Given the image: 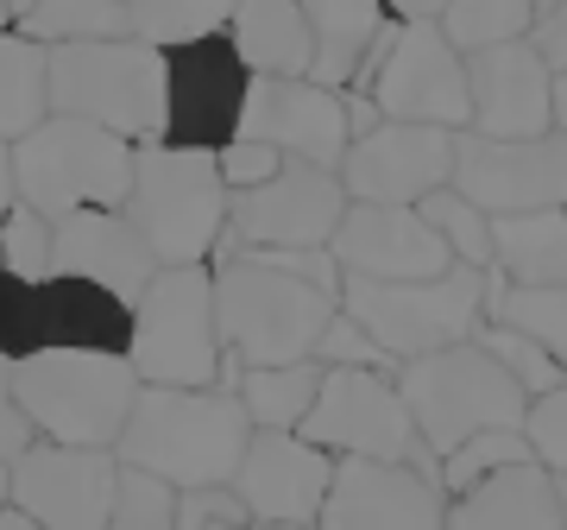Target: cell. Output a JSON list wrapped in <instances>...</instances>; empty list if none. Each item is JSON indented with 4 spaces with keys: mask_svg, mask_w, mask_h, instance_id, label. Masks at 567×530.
I'll return each instance as SVG.
<instances>
[{
    "mask_svg": "<svg viewBox=\"0 0 567 530\" xmlns=\"http://www.w3.org/2000/svg\"><path fill=\"white\" fill-rule=\"evenodd\" d=\"M316 360H322V367H379V373L398 367V360H391L385 347L372 342V335H365V328L353 323L347 309L322 328V342H316Z\"/></svg>",
    "mask_w": 567,
    "mask_h": 530,
    "instance_id": "60d3db41",
    "label": "cell"
},
{
    "mask_svg": "<svg viewBox=\"0 0 567 530\" xmlns=\"http://www.w3.org/2000/svg\"><path fill=\"white\" fill-rule=\"evenodd\" d=\"M208 530H246V524H208Z\"/></svg>",
    "mask_w": 567,
    "mask_h": 530,
    "instance_id": "11a10c76",
    "label": "cell"
},
{
    "mask_svg": "<svg viewBox=\"0 0 567 530\" xmlns=\"http://www.w3.org/2000/svg\"><path fill=\"white\" fill-rule=\"evenodd\" d=\"M240 133L278 145L284 159L322 164V171H341L347 145H353L347 95L341 89H322V82H309V77H252Z\"/></svg>",
    "mask_w": 567,
    "mask_h": 530,
    "instance_id": "ac0fdd59",
    "label": "cell"
},
{
    "mask_svg": "<svg viewBox=\"0 0 567 530\" xmlns=\"http://www.w3.org/2000/svg\"><path fill=\"white\" fill-rule=\"evenodd\" d=\"M322 360H290V367H246L240 373V405L252 429H297L322 391Z\"/></svg>",
    "mask_w": 567,
    "mask_h": 530,
    "instance_id": "f1b7e54d",
    "label": "cell"
},
{
    "mask_svg": "<svg viewBox=\"0 0 567 530\" xmlns=\"http://www.w3.org/2000/svg\"><path fill=\"white\" fill-rule=\"evenodd\" d=\"M32 7H39V0H7V20L20 26V20H25V13H32Z\"/></svg>",
    "mask_w": 567,
    "mask_h": 530,
    "instance_id": "681fc988",
    "label": "cell"
},
{
    "mask_svg": "<svg viewBox=\"0 0 567 530\" xmlns=\"http://www.w3.org/2000/svg\"><path fill=\"white\" fill-rule=\"evenodd\" d=\"M447 184H454V133L447 126L379 121L372 133L347 145V164H341L347 203L416 208L423 196H435Z\"/></svg>",
    "mask_w": 567,
    "mask_h": 530,
    "instance_id": "2e32d148",
    "label": "cell"
},
{
    "mask_svg": "<svg viewBox=\"0 0 567 530\" xmlns=\"http://www.w3.org/2000/svg\"><path fill=\"white\" fill-rule=\"evenodd\" d=\"M555 133L567 140V70L555 77Z\"/></svg>",
    "mask_w": 567,
    "mask_h": 530,
    "instance_id": "7dc6e473",
    "label": "cell"
},
{
    "mask_svg": "<svg viewBox=\"0 0 567 530\" xmlns=\"http://www.w3.org/2000/svg\"><path fill=\"white\" fill-rule=\"evenodd\" d=\"M215 159H221L227 196H234V190H259L265 177H278V171H284V152H278V145H265V140H246V133H240L234 145H221Z\"/></svg>",
    "mask_w": 567,
    "mask_h": 530,
    "instance_id": "b9f144b4",
    "label": "cell"
},
{
    "mask_svg": "<svg viewBox=\"0 0 567 530\" xmlns=\"http://www.w3.org/2000/svg\"><path fill=\"white\" fill-rule=\"evenodd\" d=\"M140 145L76 114H44L25 140H13V196L63 222L76 208H126Z\"/></svg>",
    "mask_w": 567,
    "mask_h": 530,
    "instance_id": "8992f818",
    "label": "cell"
},
{
    "mask_svg": "<svg viewBox=\"0 0 567 530\" xmlns=\"http://www.w3.org/2000/svg\"><path fill=\"white\" fill-rule=\"evenodd\" d=\"M447 530H561V480L536 461L498 468L447 499Z\"/></svg>",
    "mask_w": 567,
    "mask_h": 530,
    "instance_id": "603a6c76",
    "label": "cell"
},
{
    "mask_svg": "<svg viewBox=\"0 0 567 530\" xmlns=\"http://www.w3.org/2000/svg\"><path fill=\"white\" fill-rule=\"evenodd\" d=\"M126 360L140 386L203 391L221 386L227 342L215 316V272L208 265H158V278L133 304V347Z\"/></svg>",
    "mask_w": 567,
    "mask_h": 530,
    "instance_id": "52a82bcc",
    "label": "cell"
},
{
    "mask_svg": "<svg viewBox=\"0 0 567 530\" xmlns=\"http://www.w3.org/2000/svg\"><path fill=\"white\" fill-rule=\"evenodd\" d=\"M303 442L328 449L334 461L353 455V461H410V468H442L435 455L423 449L416 436V417H410L398 379L379 367H328L322 391L309 417L297 424Z\"/></svg>",
    "mask_w": 567,
    "mask_h": 530,
    "instance_id": "8fae6325",
    "label": "cell"
},
{
    "mask_svg": "<svg viewBox=\"0 0 567 530\" xmlns=\"http://www.w3.org/2000/svg\"><path fill=\"white\" fill-rule=\"evenodd\" d=\"M246 442H252V417H246L240 391L140 386L114 455H121V468H145L158 473L164 487L196 492V487H234Z\"/></svg>",
    "mask_w": 567,
    "mask_h": 530,
    "instance_id": "7a4b0ae2",
    "label": "cell"
},
{
    "mask_svg": "<svg viewBox=\"0 0 567 530\" xmlns=\"http://www.w3.org/2000/svg\"><path fill=\"white\" fill-rule=\"evenodd\" d=\"M347 215L341 171L284 159L278 177H265L259 190H234L227 196V234L234 246H297V253H322L334 241V227Z\"/></svg>",
    "mask_w": 567,
    "mask_h": 530,
    "instance_id": "7c38bea8",
    "label": "cell"
},
{
    "mask_svg": "<svg viewBox=\"0 0 567 530\" xmlns=\"http://www.w3.org/2000/svg\"><path fill=\"white\" fill-rule=\"evenodd\" d=\"M7 468H13V492H7V506L25 511L39 530H107L114 480H121V455H114V449L32 442V449L13 455Z\"/></svg>",
    "mask_w": 567,
    "mask_h": 530,
    "instance_id": "9a60e30c",
    "label": "cell"
},
{
    "mask_svg": "<svg viewBox=\"0 0 567 530\" xmlns=\"http://www.w3.org/2000/svg\"><path fill=\"white\" fill-rule=\"evenodd\" d=\"M561 530H567V480H561Z\"/></svg>",
    "mask_w": 567,
    "mask_h": 530,
    "instance_id": "db71d44e",
    "label": "cell"
},
{
    "mask_svg": "<svg viewBox=\"0 0 567 530\" xmlns=\"http://www.w3.org/2000/svg\"><path fill=\"white\" fill-rule=\"evenodd\" d=\"M473 347H486L492 360L524 386V398H536V391H555V386H567V367L548 354L543 342H529L524 328H505V323H480L473 328Z\"/></svg>",
    "mask_w": 567,
    "mask_h": 530,
    "instance_id": "e575fe53",
    "label": "cell"
},
{
    "mask_svg": "<svg viewBox=\"0 0 567 530\" xmlns=\"http://www.w3.org/2000/svg\"><path fill=\"white\" fill-rule=\"evenodd\" d=\"M0 530H39L25 511H13V506H0Z\"/></svg>",
    "mask_w": 567,
    "mask_h": 530,
    "instance_id": "c3c4849f",
    "label": "cell"
},
{
    "mask_svg": "<svg viewBox=\"0 0 567 530\" xmlns=\"http://www.w3.org/2000/svg\"><path fill=\"white\" fill-rule=\"evenodd\" d=\"M0 32H13V20H7V0H0Z\"/></svg>",
    "mask_w": 567,
    "mask_h": 530,
    "instance_id": "f5cc1de1",
    "label": "cell"
},
{
    "mask_svg": "<svg viewBox=\"0 0 567 530\" xmlns=\"http://www.w3.org/2000/svg\"><path fill=\"white\" fill-rule=\"evenodd\" d=\"M316 530H447L442 468L353 461V455H341Z\"/></svg>",
    "mask_w": 567,
    "mask_h": 530,
    "instance_id": "e0dca14e",
    "label": "cell"
},
{
    "mask_svg": "<svg viewBox=\"0 0 567 530\" xmlns=\"http://www.w3.org/2000/svg\"><path fill=\"white\" fill-rule=\"evenodd\" d=\"M32 291L39 285L0 272V354H7V360L39 354V304H32Z\"/></svg>",
    "mask_w": 567,
    "mask_h": 530,
    "instance_id": "ab89813d",
    "label": "cell"
},
{
    "mask_svg": "<svg viewBox=\"0 0 567 530\" xmlns=\"http://www.w3.org/2000/svg\"><path fill=\"white\" fill-rule=\"evenodd\" d=\"M416 215H423V222L447 241L454 265H480V272L492 265V215L480 203H466L454 184L435 190V196H423V203H416Z\"/></svg>",
    "mask_w": 567,
    "mask_h": 530,
    "instance_id": "836d02e7",
    "label": "cell"
},
{
    "mask_svg": "<svg viewBox=\"0 0 567 530\" xmlns=\"http://www.w3.org/2000/svg\"><path fill=\"white\" fill-rule=\"evenodd\" d=\"M215 316H221L227 354L246 367H290L316 360L322 328L341 316V265L334 253H297V246H215Z\"/></svg>",
    "mask_w": 567,
    "mask_h": 530,
    "instance_id": "6da1fadb",
    "label": "cell"
},
{
    "mask_svg": "<svg viewBox=\"0 0 567 530\" xmlns=\"http://www.w3.org/2000/svg\"><path fill=\"white\" fill-rule=\"evenodd\" d=\"M13 203H20V196H13V145L0 140V215H7Z\"/></svg>",
    "mask_w": 567,
    "mask_h": 530,
    "instance_id": "bcb514c9",
    "label": "cell"
},
{
    "mask_svg": "<svg viewBox=\"0 0 567 530\" xmlns=\"http://www.w3.org/2000/svg\"><path fill=\"white\" fill-rule=\"evenodd\" d=\"M466 95H473V133H486V140L555 133V70L529 39L473 51L466 58Z\"/></svg>",
    "mask_w": 567,
    "mask_h": 530,
    "instance_id": "ffe728a7",
    "label": "cell"
},
{
    "mask_svg": "<svg viewBox=\"0 0 567 530\" xmlns=\"http://www.w3.org/2000/svg\"><path fill=\"white\" fill-rule=\"evenodd\" d=\"M328 253H334V265H341L347 278H385V285L442 278L447 265H454L447 241L416 208H385V203H347Z\"/></svg>",
    "mask_w": 567,
    "mask_h": 530,
    "instance_id": "44dd1931",
    "label": "cell"
},
{
    "mask_svg": "<svg viewBox=\"0 0 567 530\" xmlns=\"http://www.w3.org/2000/svg\"><path fill=\"white\" fill-rule=\"evenodd\" d=\"M32 304H39V347H95V354L133 347V304L114 297L107 285L51 272L32 291Z\"/></svg>",
    "mask_w": 567,
    "mask_h": 530,
    "instance_id": "cb8c5ba5",
    "label": "cell"
},
{
    "mask_svg": "<svg viewBox=\"0 0 567 530\" xmlns=\"http://www.w3.org/2000/svg\"><path fill=\"white\" fill-rule=\"evenodd\" d=\"M126 222L145 234L158 265H208L227 234V177L215 152L196 145H140L133 152V190Z\"/></svg>",
    "mask_w": 567,
    "mask_h": 530,
    "instance_id": "277c9868",
    "label": "cell"
},
{
    "mask_svg": "<svg viewBox=\"0 0 567 530\" xmlns=\"http://www.w3.org/2000/svg\"><path fill=\"white\" fill-rule=\"evenodd\" d=\"M398 391H404L410 417H416V436L423 449L442 461L480 436V429H517L524 424V386L511 379L486 347L473 342H454L442 354H416L398 367Z\"/></svg>",
    "mask_w": 567,
    "mask_h": 530,
    "instance_id": "ba28073f",
    "label": "cell"
},
{
    "mask_svg": "<svg viewBox=\"0 0 567 530\" xmlns=\"http://www.w3.org/2000/svg\"><path fill=\"white\" fill-rule=\"evenodd\" d=\"M44 114H51V51L25 32H0V140H25Z\"/></svg>",
    "mask_w": 567,
    "mask_h": 530,
    "instance_id": "83f0119b",
    "label": "cell"
},
{
    "mask_svg": "<svg viewBox=\"0 0 567 530\" xmlns=\"http://www.w3.org/2000/svg\"><path fill=\"white\" fill-rule=\"evenodd\" d=\"M492 278L505 285H567V208L492 215Z\"/></svg>",
    "mask_w": 567,
    "mask_h": 530,
    "instance_id": "4316f807",
    "label": "cell"
},
{
    "mask_svg": "<svg viewBox=\"0 0 567 530\" xmlns=\"http://www.w3.org/2000/svg\"><path fill=\"white\" fill-rule=\"evenodd\" d=\"M13 398L32 417L39 442L63 449H114L121 442L140 373L126 354H95V347H39L13 360Z\"/></svg>",
    "mask_w": 567,
    "mask_h": 530,
    "instance_id": "3957f363",
    "label": "cell"
},
{
    "mask_svg": "<svg viewBox=\"0 0 567 530\" xmlns=\"http://www.w3.org/2000/svg\"><path fill=\"white\" fill-rule=\"evenodd\" d=\"M234 7L240 0H126V20H133V39L158 44V51H177V44L227 32Z\"/></svg>",
    "mask_w": 567,
    "mask_h": 530,
    "instance_id": "d6a6232c",
    "label": "cell"
},
{
    "mask_svg": "<svg viewBox=\"0 0 567 530\" xmlns=\"http://www.w3.org/2000/svg\"><path fill=\"white\" fill-rule=\"evenodd\" d=\"M0 272H13L25 285L51 278V222H44L39 208L13 203L0 215Z\"/></svg>",
    "mask_w": 567,
    "mask_h": 530,
    "instance_id": "74e56055",
    "label": "cell"
},
{
    "mask_svg": "<svg viewBox=\"0 0 567 530\" xmlns=\"http://www.w3.org/2000/svg\"><path fill=\"white\" fill-rule=\"evenodd\" d=\"M486 323L524 328L567 367V285H505L486 272Z\"/></svg>",
    "mask_w": 567,
    "mask_h": 530,
    "instance_id": "f546056e",
    "label": "cell"
},
{
    "mask_svg": "<svg viewBox=\"0 0 567 530\" xmlns=\"http://www.w3.org/2000/svg\"><path fill=\"white\" fill-rule=\"evenodd\" d=\"M517 461H529L524 429H480V436H466L454 455H442V487H447V499H454V492H466L473 480H486V473H498V468H517Z\"/></svg>",
    "mask_w": 567,
    "mask_h": 530,
    "instance_id": "d590c367",
    "label": "cell"
},
{
    "mask_svg": "<svg viewBox=\"0 0 567 530\" xmlns=\"http://www.w3.org/2000/svg\"><path fill=\"white\" fill-rule=\"evenodd\" d=\"M259 530H316V524H259Z\"/></svg>",
    "mask_w": 567,
    "mask_h": 530,
    "instance_id": "f907efd6",
    "label": "cell"
},
{
    "mask_svg": "<svg viewBox=\"0 0 567 530\" xmlns=\"http://www.w3.org/2000/svg\"><path fill=\"white\" fill-rule=\"evenodd\" d=\"M171 63L145 39H89L51 51V114H76L133 145L164 140Z\"/></svg>",
    "mask_w": 567,
    "mask_h": 530,
    "instance_id": "5b68a950",
    "label": "cell"
},
{
    "mask_svg": "<svg viewBox=\"0 0 567 530\" xmlns=\"http://www.w3.org/2000/svg\"><path fill=\"white\" fill-rule=\"evenodd\" d=\"M107 530H177V487H164L145 468H121Z\"/></svg>",
    "mask_w": 567,
    "mask_h": 530,
    "instance_id": "8d00e7d4",
    "label": "cell"
},
{
    "mask_svg": "<svg viewBox=\"0 0 567 530\" xmlns=\"http://www.w3.org/2000/svg\"><path fill=\"white\" fill-rule=\"evenodd\" d=\"M454 190L486 215H536L567 208V140H486V133H454Z\"/></svg>",
    "mask_w": 567,
    "mask_h": 530,
    "instance_id": "4fadbf2b",
    "label": "cell"
},
{
    "mask_svg": "<svg viewBox=\"0 0 567 530\" xmlns=\"http://www.w3.org/2000/svg\"><path fill=\"white\" fill-rule=\"evenodd\" d=\"M529 44H536V51H543V63L561 77V70H567V0H561V7H548L543 20H536Z\"/></svg>",
    "mask_w": 567,
    "mask_h": 530,
    "instance_id": "ee69618b",
    "label": "cell"
},
{
    "mask_svg": "<svg viewBox=\"0 0 567 530\" xmlns=\"http://www.w3.org/2000/svg\"><path fill=\"white\" fill-rule=\"evenodd\" d=\"M341 309L404 367L416 354H442L454 342H473L486 323V272L480 265H447L442 278H341Z\"/></svg>",
    "mask_w": 567,
    "mask_h": 530,
    "instance_id": "9c48e42d",
    "label": "cell"
},
{
    "mask_svg": "<svg viewBox=\"0 0 567 530\" xmlns=\"http://www.w3.org/2000/svg\"><path fill=\"white\" fill-rule=\"evenodd\" d=\"M385 7L398 13V20H442L447 0H385Z\"/></svg>",
    "mask_w": 567,
    "mask_h": 530,
    "instance_id": "f6af8a7d",
    "label": "cell"
},
{
    "mask_svg": "<svg viewBox=\"0 0 567 530\" xmlns=\"http://www.w3.org/2000/svg\"><path fill=\"white\" fill-rule=\"evenodd\" d=\"M347 95H365L385 121H416V126H473V95H466V58L447 44L435 20H391L385 58H372L353 77Z\"/></svg>",
    "mask_w": 567,
    "mask_h": 530,
    "instance_id": "30bf717a",
    "label": "cell"
},
{
    "mask_svg": "<svg viewBox=\"0 0 567 530\" xmlns=\"http://www.w3.org/2000/svg\"><path fill=\"white\" fill-rule=\"evenodd\" d=\"M227 39L252 77H309L316 63V39L297 0H240L227 20Z\"/></svg>",
    "mask_w": 567,
    "mask_h": 530,
    "instance_id": "484cf974",
    "label": "cell"
},
{
    "mask_svg": "<svg viewBox=\"0 0 567 530\" xmlns=\"http://www.w3.org/2000/svg\"><path fill=\"white\" fill-rule=\"evenodd\" d=\"M51 272L107 285L114 297L140 304L145 285L158 278V253L126 222V208H76V215L51 222Z\"/></svg>",
    "mask_w": 567,
    "mask_h": 530,
    "instance_id": "7402d4cb",
    "label": "cell"
},
{
    "mask_svg": "<svg viewBox=\"0 0 567 530\" xmlns=\"http://www.w3.org/2000/svg\"><path fill=\"white\" fill-rule=\"evenodd\" d=\"M334 487V455L303 442L297 429H252L246 461L234 473L252 530L259 524H316L322 499Z\"/></svg>",
    "mask_w": 567,
    "mask_h": 530,
    "instance_id": "d6986e66",
    "label": "cell"
},
{
    "mask_svg": "<svg viewBox=\"0 0 567 530\" xmlns=\"http://www.w3.org/2000/svg\"><path fill=\"white\" fill-rule=\"evenodd\" d=\"M164 63H171V95H164V145L221 152V145L240 140V114H246L252 70L240 63L234 39H227V32H215V39L177 44V51H164Z\"/></svg>",
    "mask_w": 567,
    "mask_h": 530,
    "instance_id": "5bb4252c",
    "label": "cell"
},
{
    "mask_svg": "<svg viewBox=\"0 0 567 530\" xmlns=\"http://www.w3.org/2000/svg\"><path fill=\"white\" fill-rule=\"evenodd\" d=\"M524 442H529V461L548 468L555 480H567V386L555 391H536L524 405Z\"/></svg>",
    "mask_w": 567,
    "mask_h": 530,
    "instance_id": "f35d334b",
    "label": "cell"
},
{
    "mask_svg": "<svg viewBox=\"0 0 567 530\" xmlns=\"http://www.w3.org/2000/svg\"><path fill=\"white\" fill-rule=\"evenodd\" d=\"M309 20V39H316V63H309V82L322 89H353V77L365 70L379 32L391 26L385 0H297Z\"/></svg>",
    "mask_w": 567,
    "mask_h": 530,
    "instance_id": "d4e9b609",
    "label": "cell"
},
{
    "mask_svg": "<svg viewBox=\"0 0 567 530\" xmlns=\"http://www.w3.org/2000/svg\"><path fill=\"white\" fill-rule=\"evenodd\" d=\"M32 442H39V436H32V417H25L20 398H13V360L0 354V461L25 455Z\"/></svg>",
    "mask_w": 567,
    "mask_h": 530,
    "instance_id": "7bdbcfd3",
    "label": "cell"
},
{
    "mask_svg": "<svg viewBox=\"0 0 567 530\" xmlns=\"http://www.w3.org/2000/svg\"><path fill=\"white\" fill-rule=\"evenodd\" d=\"M548 7H561V0H536V20H543V13H548Z\"/></svg>",
    "mask_w": 567,
    "mask_h": 530,
    "instance_id": "816d5d0a",
    "label": "cell"
},
{
    "mask_svg": "<svg viewBox=\"0 0 567 530\" xmlns=\"http://www.w3.org/2000/svg\"><path fill=\"white\" fill-rule=\"evenodd\" d=\"M13 32L58 51V44H89V39H133V20H126V0H39Z\"/></svg>",
    "mask_w": 567,
    "mask_h": 530,
    "instance_id": "4dcf8cb0",
    "label": "cell"
},
{
    "mask_svg": "<svg viewBox=\"0 0 567 530\" xmlns=\"http://www.w3.org/2000/svg\"><path fill=\"white\" fill-rule=\"evenodd\" d=\"M447 44L473 58V51H492V44H517L536 32V0H447L442 20Z\"/></svg>",
    "mask_w": 567,
    "mask_h": 530,
    "instance_id": "1f68e13d",
    "label": "cell"
}]
</instances>
